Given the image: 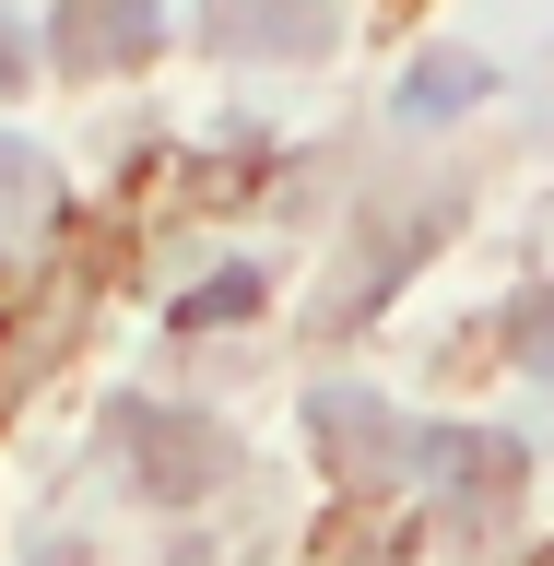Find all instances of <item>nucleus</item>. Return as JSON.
I'll return each mask as SVG.
<instances>
[{
  "label": "nucleus",
  "mask_w": 554,
  "mask_h": 566,
  "mask_svg": "<svg viewBox=\"0 0 554 566\" xmlns=\"http://www.w3.org/2000/svg\"><path fill=\"white\" fill-rule=\"evenodd\" d=\"M414 472L437 484L449 531H495L520 507V437H495V424H437V437H414Z\"/></svg>",
  "instance_id": "f257e3e1"
},
{
  "label": "nucleus",
  "mask_w": 554,
  "mask_h": 566,
  "mask_svg": "<svg viewBox=\"0 0 554 566\" xmlns=\"http://www.w3.org/2000/svg\"><path fill=\"white\" fill-rule=\"evenodd\" d=\"M307 437H318V460H331L343 484H389V472H414V424L389 413L378 389H307Z\"/></svg>",
  "instance_id": "f03ea898"
},
{
  "label": "nucleus",
  "mask_w": 554,
  "mask_h": 566,
  "mask_svg": "<svg viewBox=\"0 0 554 566\" xmlns=\"http://www.w3.org/2000/svg\"><path fill=\"white\" fill-rule=\"evenodd\" d=\"M106 437L142 460V484H154V495H201V484H224V437H212V424H189V413L118 401V424H106Z\"/></svg>",
  "instance_id": "7ed1b4c3"
},
{
  "label": "nucleus",
  "mask_w": 554,
  "mask_h": 566,
  "mask_svg": "<svg viewBox=\"0 0 554 566\" xmlns=\"http://www.w3.org/2000/svg\"><path fill=\"white\" fill-rule=\"evenodd\" d=\"M212 48H248V60H318L331 48V0H201Z\"/></svg>",
  "instance_id": "20e7f679"
},
{
  "label": "nucleus",
  "mask_w": 554,
  "mask_h": 566,
  "mask_svg": "<svg viewBox=\"0 0 554 566\" xmlns=\"http://www.w3.org/2000/svg\"><path fill=\"white\" fill-rule=\"evenodd\" d=\"M154 48H166L154 0H60V60L71 71H142Z\"/></svg>",
  "instance_id": "39448f33"
},
{
  "label": "nucleus",
  "mask_w": 554,
  "mask_h": 566,
  "mask_svg": "<svg viewBox=\"0 0 554 566\" xmlns=\"http://www.w3.org/2000/svg\"><path fill=\"white\" fill-rule=\"evenodd\" d=\"M484 83H495V71L472 60V48H425V60L401 71V118H414V130H437V118H460Z\"/></svg>",
  "instance_id": "423d86ee"
},
{
  "label": "nucleus",
  "mask_w": 554,
  "mask_h": 566,
  "mask_svg": "<svg viewBox=\"0 0 554 566\" xmlns=\"http://www.w3.org/2000/svg\"><path fill=\"white\" fill-rule=\"evenodd\" d=\"M48 224V154L35 142H0V248H24Z\"/></svg>",
  "instance_id": "0eeeda50"
},
{
  "label": "nucleus",
  "mask_w": 554,
  "mask_h": 566,
  "mask_svg": "<svg viewBox=\"0 0 554 566\" xmlns=\"http://www.w3.org/2000/svg\"><path fill=\"white\" fill-rule=\"evenodd\" d=\"M248 307H260V272H248V260H237V272H212L201 295L177 307V331H224V318H248Z\"/></svg>",
  "instance_id": "6e6552de"
},
{
  "label": "nucleus",
  "mask_w": 554,
  "mask_h": 566,
  "mask_svg": "<svg viewBox=\"0 0 554 566\" xmlns=\"http://www.w3.org/2000/svg\"><path fill=\"white\" fill-rule=\"evenodd\" d=\"M508 343H520V366H531V378H554V283H531V295H520Z\"/></svg>",
  "instance_id": "1a4fd4ad"
},
{
  "label": "nucleus",
  "mask_w": 554,
  "mask_h": 566,
  "mask_svg": "<svg viewBox=\"0 0 554 566\" xmlns=\"http://www.w3.org/2000/svg\"><path fill=\"white\" fill-rule=\"evenodd\" d=\"M343 566H401V531H354V543H343Z\"/></svg>",
  "instance_id": "9d476101"
},
{
  "label": "nucleus",
  "mask_w": 554,
  "mask_h": 566,
  "mask_svg": "<svg viewBox=\"0 0 554 566\" xmlns=\"http://www.w3.org/2000/svg\"><path fill=\"white\" fill-rule=\"evenodd\" d=\"M35 71V48H24V24H0V95H12V83H24Z\"/></svg>",
  "instance_id": "9b49d317"
},
{
  "label": "nucleus",
  "mask_w": 554,
  "mask_h": 566,
  "mask_svg": "<svg viewBox=\"0 0 554 566\" xmlns=\"http://www.w3.org/2000/svg\"><path fill=\"white\" fill-rule=\"evenodd\" d=\"M177 566H212V555H177Z\"/></svg>",
  "instance_id": "f8f14e48"
}]
</instances>
